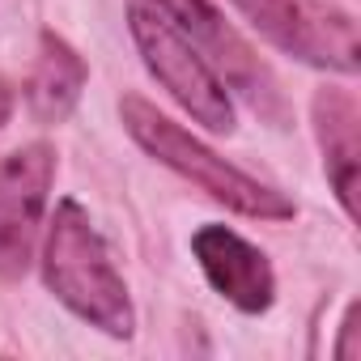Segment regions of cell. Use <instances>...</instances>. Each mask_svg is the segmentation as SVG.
<instances>
[{
	"label": "cell",
	"instance_id": "6da1fadb",
	"mask_svg": "<svg viewBox=\"0 0 361 361\" xmlns=\"http://www.w3.org/2000/svg\"><path fill=\"white\" fill-rule=\"evenodd\" d=\"M43 281L56 293V302H64L90 327H98V331H106L115 340H128L136 331L128 285H123L102 234L94 230L90 213L77 200H60L56 217L47 221Z\"/></svg>",
	"mask_w": 361,
	"mask_h": 361
},
{
	"label": "cell",
	"instance_id": "7a4b0ae2",
	"mask_svg": "<svg viewBox=\"0 0 361 361\" xmlns=\"http://www.w3.org/2000/svg\"><path fill=\"white\" fill-rule=\"evenodd\" d=\"M119 119L128 128V136L157 157L161 166H170L174 174H183L188 183H196L204 196H213L217 204L255 217V221H293V200L259 178H251L247 170L230 166L226 157H217L204 140H196L183 123H174L170 115H161L153 102H145L140 94L119 98Z\"/></svg>",
	"mask_w": 361,
	"mask_h": 361
},
{
	"label": "cell",
	"instance_id": "3957f363",
	"mask_svg": "<svg viewBox=\"0 0 361 361\" xmlns=\"http://www.w3.org/2000/svg\"><path fill=\"white\" fill-rule=\"evenodd\" d=\"M128 30L136 39L145 68L196 123H204L209 132H234V102L226 94V81L213 73V64L192 47V39L166 13H157L145 0H132Z\"/></svg>",
	"mask_w": 361,
	"mask_h": 361
},
{
	"label": "cell",
	"instance_id": "277c9868",
	"mask_svg": "<svg viewBox=\"0 0 361 361\" xmlns=\"http://www.w3.org/2000/svg\"><path fill=\"white\" fill-rule=\"evenodd\" d=\"M243 22L285 56L353 77L361 68L357 22L331 0H230Z\"/></svg>",
	"mask_w": 361,
	"mask_h": 361
},
{
	"label": "cell",
	"instance_id": "5b68a950",
	"mask_svg": "<svg viewBox=\"0 0 361 361\" xmlns=\"http://www.w3.org/2000/svg\"><path fill=\"white\" fill-rule=\"evenodd\" d=\"M56 183V149L47 140H30L0 157V276L18 281L43 230V213Z\"/></svg>",
	"mask_w": 361,
	"mask_h": 361
},
{
	"label": "cell",
	"instance_id": "8992f818",
	"mask_svg": "<svg viewBox=\"0 0 361 361\" xmlns=\"http://www.w3.org/2000/svg\"><path fill=\"white\" fill-rule=\"evenodd\" d=\"M192 255L209 285L243 314H264L276 298V272L259 247H251L230 226H200L192 234Z\"/></svg>",
	"mask_w": 361,
	"mask_h": 361
},
{
	"label": "cell",
	"instance_id": "52a82bcc",
	"mask_svg": "<svg viewBox=\"0 0 361 361\" xmlns=\"http://www.w3.org/2000/svg\"><path fill=\"white\" fill-rule=\"evenodd\" d=\"M314 136L323 145V166L340 209L357 221V174H361V111L348 90H319L310 102Z\"/></svg>",
	"mask_w": 361,
	"mask_h": 361
},
{
	"label": "cell",
	"instance_id": "ba28073f",
	"mask_svg": "<svg viewBox=\"0 0 361 361\" xmlns=\"http://www.w3.org/2000/svg\"><path fill=\"white\" fill-rule=\"evenodd\" d=\"M85 60L60 39V35H43L39 39V56H35V68H30V81H26V111L39 119V123H64L85 90Z\"/></svg>",
	"mask_w": 361,
	"mask_h": 361
},
{
	"label": "cell",
	"instance_id": "9c48e42d",
	"mask_svg": "<svg viewBox=\"0 0 361 361\" xmlns=\"http://www.w3.org/2000/svg\"><path fill=\"white\" fill-rule=\"evenodd\" d=\"M145 5H153L157 13H166L183 35H196L204 39L213 51H226L234 47V35L221 26V13L209 5V0H145Z\"/></svg>",
	"mask_w": 361,
	"mask_h": 361
},
{
	"label": "cell",
	"instance_id": "30bf717a",
	"mask_svg": "<svg viewBox=\"0 0 361 361\" xmlns=\"http://www.w3.org/2000/svg\"><path fill=\"white\" fill-rule=\"evenodd\" d=\"M357 314H361V302H353L344 310V323H340V344L331 348L336 361H357L361 357V327H357Z\"/></svg>",
	"mask_w": 361,
	"mask_h": 361
},
{
	"label": "cell",
	"instance_id": "8fae6325",
	"mask_svg": "<svg viewBox=\"0 0 361 361\" xmlns=\"http://www.w3.org/2000/svg\"><path fill=\"white\" fill-rule=\"evenodd\" d=\"M9 111H13V90L0 81V128H5V119H9Z\"/></svg>",
	"mask_w": 361,
	"mask_h": 361
}]
</instances>
